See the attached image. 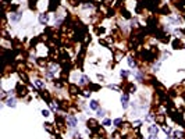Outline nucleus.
<instances>
[{
  "label": "nucleus",
  "instance_id": "f257e3e1",
  "mask_svg": "<svg viewBox=\"0 0 185 139\" xmlns=\"http://www.w3.org/2000/svg\"><path fill=\"white\" fill-rule=\"evenodd\" d=\"M15 90H17V95H18V97H21V99H24V97L29 93L28 88H27L25 85H22L21 82H18V84H17V86H15Z\"/></svg>",
  "mask_w": 185,
  "mask_h": 139
},
{
  "label": "nucleus",
  "instance_id": "f03ea898",
  "mask_svg": "<svg viewBox=\"0 0 185 139\" xmlns=\"http://www.w3.org/2000/svg\"><path fill=\"white\" fill-rule=\"evenodd\" d=\"M121 89H124V92H125V93H135V90H136V86L134 85L132 82L124 81V82L121 84Z\"/></svg>",
  "mask_w": 185,
  "mask_h": 139
},
{
  "label": "nucleus",
  "instance_id": "7ed1b4c3",
  "mask_svg": "<svg viewBox=\"0 0 185 139\" xmlns=\"http://www.w3.org/2000/svg\"><path fill=\"white\" fill-rule=\"evenodd\" d=\"M65 122H67V125L70 127L71 129L77 128V125H78V118L74 116V114H68V116H65Z\"/></svg>",
  "mask_w": 185,
  "mask_h": 139
},
{
  "label": "nucleus",
  "instance_id": "20e7f679",
  "mask_svg": "<svg viewBox=\"0 0 185 139\" xmlns=\"http://www.w3.org/2000/svg\"><path fill=\"white\" fill-rule=\"evenodd\" d=\"M87 127L88 129L92 132V131H95V129H98L99 128V122H98V120H95V118H89L87 121Z\"/></svg>",
  "mask_w": 185,
  "mask_h": 139
},
{
  "label": "nucleus",
  "instance_id": "39448f33",
  "mask_svg": "<svg viewBox=\"0 0 185 139\" xmlns=\"http://www.w3.org/2000/svg\"><path fill=\"white\" fill-rule=\"evenodd\" d=\"M166 118H167V114L159 113V114L154 116V121H156V124H159V125H164V124H166Z\"/></svg>",
  "mask_w": 185,
  "mask_h": 139
},
{
  "label": "nucleus",
  "instance_id": "423d86ee",
  "mask_svg": "<svg viewBox=\"0 0 185 139\" xmlns=\"http://www.w3.org/2000/svg\"><path fill=\"white\" fill-rule=\"evenodd\" d=\"M171 46H173V49H174V50H180V49H184V47H185L184 42H182L180 38H175L174 41H173V43H171Z\"/></svg>",
  "mask_w": 185,
  "mask_h": 139
},
{
  "label": "nucleus",
  "instance_id": "0eeeda50",
  "mask_svg": "<svg viewBox=\"0 0 185 139\" xmlns=\"http://www.w3.org/2000/svg\"><path fill=\"white\" fill-rule=\"evenodd\" d=\"M68 92H70L71 96H75V95H79V93H81L79 86L75 85V84H70V85H68Z\"/></svg>",
  "mask_w": 185,
  "mask_h": 139
},
{
  "label": "nucleus",
  "instance_id": "6e6552de",
  "mask_svg": "<svg viewBox=\"0 0 185 139\" xmlns=\"http://www.w3.org/2000/svg\"><path fill=\"white\" fill-rule=\"evenodd\" d=\"M39 95H41V97L43 99L46 103H52V96H50V93H49L47 90H41Z\"/></svg>",
  "mask_w": 185,
  "mask_h": 139
},
{
  "label": "nucleus",
  "instance_id": "1a4fd4ad",
  "mask_svg": "<svg viewBox=\"0 0 185 139\" xmlns=\"http://www.w3.org/2000/svg\"><path fill=\"white\" fill-rule=\"evenodd\" d=\"M21 17H22V11H17V13H11L10 20H11L13 22H18L20 20H21Z\"/></svg>",
  "mask_w": 185,
  "mask_h": 139
},
{
  "label": "nucleus",
  "instance_id": "9d476101",
  "mask_svg": "<svg viewBox=\"0 0 185 139\" xmlns=\"http://www.w3.org/2000/svg\"><path fill=\"white\" fill-rule=\"evenodd\" d=\"M159 14H162V15H170L171 10H170V7L167 4H164V6H162V9L159 10Z\"/></svg>",
  "mask_w": 185,
  "mask_h": 139
},
{
  "label": "nucleus",
  "instance_id": "9b49d317",
  "mask_svg": "<svg viewBox=\"0 0 185 139\" xmlns=\"http://www.w3.org/2000/svg\"><path fill=\"white\" fill-rule=\"evenodd\" d=\"M49 21V15H47V13H42V14H39V22L42 24V25H46Z\"/></svg>",
  "mask_w": 185,
  "mask_h": 139
},
{
  "label": "nucleus",
  "instance_id": "f8f14e48",
  "mask_svg": "<svg viewBox=\"0 0 185 139\" xmlns=\"http://www.w3.org/2000/svg\"><path fill=\"white\" fill-rule=\"evenodd\" d=\"M128 100H130V96H128V93H124V95H121V104L124 108H127L128 107Z\"/></svg>",
  "mask_w": 185,
  "mask_h": 139
},
{
  "label": "nucleus",
  "instance_id": "ddd939ff",
  "mask_svg": "<svg viewBox=\"0 0 185 139\" xmlns=\"http://www.w3.org/2000/svg\"><path fill=\"white\" fill-rule=\"evenodd\" d=\"M59 1L60 0H50V4H49V11H56L59 7Z\"/></svg>",
  "mask_w": 185,
  "mask_h": 139
},
{
  "label": "nucleus",
  "instance_id": "4468645a",
  "mask_svg": "<svg viewBox=\"0 0 185 139\" xmlns=\"http://www.w3.org/2000/svg\"><path fill=\"white\" fill-rule=\"evenodd\" d=\"M6 104L9 107H15L17 106V100H15V97H9V99H6Z\"/></svg>",
  "mask_w": 185,
  "mask_h": 139
},
{
  "label": "nucleus",
  "instance_id": "2eb2a0df",
  "mask_svg": "<svg viewBox=\"0 0 185 139\" xmlns=\"http://www.w3.org/2000/svg\"><path fill=\"white\" fill-rule=\"evenodd\" d=\"M43 127H45V129H46L47 132H50V134H55V132H56L55 128H53V125H52L50 122H45Z\"/></svg>",
  "mask_w": 185,
  "mask_h": 139
},
{
  "label": "nucleus",
  "instance_id": "dca6fc26",
  "mask_svg": "<svg viewBox=\"0 0 185 139\" xmlns=\"http://www.w3.org/2000/svg\"><path fill=\"white\" fill-rule=\"evenodd\" d=\"M89 108H92V110H99V103H98V100H91L89 102Z\"/></svg>",
  "mask_w": 185,
  "mask_h": 139
},
{
  "label": "nucleus",
  "instance_id": "f3484780",
  "mask_svg": "<svg viewBox=\"0 0 185 139\" xmlns=\"http://www.w3.org/2000/svg\"><path fill=\"white\" fill-rule=\"evenodd\" d=\"M148 131H149V134H150V135H157L159 128H157V125H150V127L148 128Z\"/></svg>",
  "mask_w": 185,
  "mask_h": 139
},
{
  "label": "nucleus",
  "instance_id": "a211bd4d",
  "mask_svg": "<svg viewBox=\"0 0 185 139\" xmlns=\"http://www.w3.org/2000/svg\"><path fill=\"white\" fill-rule=\"evenodd\" d=\"M121 15L124 18H127V20H131V13L127 9H121Z\"/></svg>",
  "mask_w": 185,
  "mask_h": 139
},
{
  "label": "nucleus",
  "instance_id": "6ab92c4d",
  "mask_svg": "<svg viewBox=\"0 0 185 139\" xmlns=\"http://www.w3.org/2000/svg\"><path fill=\"white\" fill-rule=\"evenodd\" d=\"M173 136L175 139H182L184 138V131H174L173 132Z\"/></svg>",
  "mask_w": 185,
  "mask_h": 139
},
{
  "label": "nucleus",
  "instance_id": "aec40b11",
  "mask_svg": "<svg viewBox=\"0 0 185 139\" xmlns=\"http://www.w3.org/2000/svg\"><path fill=\"white\" fill-rule=\"evenodd\" d=\"M36 63L41 65V67H46V64H47L46 59H43V57H38V59H36Z\"/></svg>",
  "mask_w": 185,
  "mask_h": 139
},
{
  "label": "nucleus",
  "instance_id": "412c9836",
  "mask_svg": "<svg viewBox=\"0 0 185 139\" xmlns=\"http://www.w3.org/2000/svg\"><path fill=\"white\" fill-rule=\"evenodd\" d=\"M113 124H114L117 128H120V127H122L121 124H124V120H122V118H116V120L113 121Z\"/></svg>",
  "mask_w": 185,
  "mask_h": 139
},
{
  "label": "nucleus",
  "instance_id": "4be33fe9",
  "mask_svg": "<svg viewBox=\"0 0 185 139\" xmlns=\"http://www.w3.org/2000/svg\"><path fill=\"white\" fill-rule=\"evenodd\" d=\"M95 32H96V35H103V33L106 32V29L103 28V27H95Z\"/></svg>",
  "mask_w": 185,
  "mask_h": 139
},
{
  "label": "nucleus",
  "instance_id": "5701e85b",
  "mask_svg": "<svg viewBox=\"0 0 185 139\" xmlns=\"http://www.w3.org/2000/svg\"><path fill=\"white\" fill-rule=\"evenodd\" d=\"M100 85H96V84H89V90H92V92H96V90H100Z\"/></svg>",
  "mask_w": 185,
  "mask_h": 139
},
{
  "label": "nucleus",
  "instance_id": "b1692460",
  "mask_svg": "<svg viewBox=\"0 0 185 139\" xmlns=\"http://www.w3.org/2000/svg\"><path fill=\"white\" fill-rule=\"evenodd\" d=\"M89 81H91V79L88 78L87 75H82V76H81V79H79V85H85V84H88Z\"/></svg>",
  "mask_w": 185,
  "mask_h": 139
},
{
  "label": "nucleus",
  "instance_id": "393cba45",
  "mask_svg": "<svg viewBox=\"0 0 185 139\" xmlns=\"http://www.w3.org/2000/svg\"><path fill=\"white\" fill-rule=\"evenodd\" d=\"M35 85H36V88H39V89L45 88V84H43L42 79H35Z\"/></svg>",
  "mask_w": 185,
  "mask_h": 139
},
{
  "label": "nucleus",
  "instance_id": "a878e982",
  "mask_svg": "<svg viewBox=\"0 0 185 139\" xmlns=\"http://www.w3.org/2000/svg\"><path fill=\"white\" fill-rule=\"evenodd\" d=\"M36 1H38V0H28L29 9H31V10H36Z\"/></svg>",
  "mask_w": 185,
  "mask_h": 139
},
{
  "label": "nucleus",
  "instance_id": "bb28decb",
  "mask_svg": "<svg viewBox=\"0 0 185 139\" xmlns=\"http://www.w3.org/2000/svg\"><path fill=\"white\" fill-rule=\"evenodd\" d=\"M128 65H130L131 68H135L136 67V61L132 60V57H128Z\"/></svg>",
  "mask_w": 185,
  "mask_h": 139
},
{
  "label": "nucleus",
  "instance_id": "cd10ccee",
  "mask_svg": "<svg viewBox=\"0 0 185 139\" xmlns=\"http://www.w3.org/2000/svg\"><path fill=\"white\" fill-rule=\"evenodd\" d=\"M96 116L100 118H104V116H106V113H104V110H102V108H99V110H96Z\"/></svg>",
  "mask_w": 185,
  "mask_h": 139
},
{
  "label": "nucleus",
  "instance_id": "c85d7f7f",
  "mask_svg": "<svg viewBox=\"0 0 185 139\" xmlns=\"http://www.w3.org/2000/svg\"><path fill=\"white\" fill-rule=\"evenodd\" d=\"M114 15H116V10H114V9H109V10H107V14H106V17H114Z\"/></svg>",
  "mask_w": 185,
  "mask_h": 139
},
{
  "label": "nucleus",
  "instance_id": "c756f323",
  "mask_svg": "<svg viewBox=\"0 0 185 139\" xmlns=\"http://www.w3.org/2000/svg\"><path fill=\"white\" fill-rule=\"evenodd\" d=\"M163 131L166 132V135H167V136H170V135L173 134V129L170 128V127H163Z\"/></svg>",
  "mask_w": 185,
  "mask_h": 139
},
{
  "label": "nucleus",
  "instance_id": "7c9ffc66",
  "mask_svg": "<svg viewBox=\"0 0 185 139\" xmlns=\"http://www.w3.org/2000/svg\"><path fill=\"white\" fill-rule=\"evenodd\" d=\"M70 1V4L71 6H78V4H81L82 3V0H68Z\"/></svg>",
  "mask_w": 185,
  "mask_h": 139
},
{
  "label": "nucleus",
  "instance_id": "2f4dec72",
  "mask_svg": "<svg viewBox=\"0 0 185 139\" xmlns=\"http://www.w3.org/2000/svg\"><path fill=\"white\" fill-rule=\"evenodd\" d=\"M9 9H10L11 13H17V10H18V4H13V6H10Z\"/></svg>",
  "mask_w": 185,
  "mask_h": 139
},
{
  "label": "nucleus",
  "instance_id": "473e14b6",
  "mask_svg": "<svg viewBox=\"0 0 185 139\" xmlns=\"http://www.w3.org/2000/svg\"><path fill=\"white\" fill-rule=\"evenodd\" d=\"M91 93H92V90H82V93H81V95H82L84 97H89V96H91Z\"/></svg>",
  "mask_w": 185,
  "mask_h": 139
},
{
  "label": "nucleus",
  "instance_id": "72a5a7b5",
  "mask_svg": "<svg viewBox=\"0 0 185 139\" xmlns=\"http://www.w3.org/2000/svg\"><path fill=\"white\" fill-rule=\"evenodd\" d=\"M120 75L122 76V78H127V76L130 75V72H128V71H125V70H121V71H120Z\"/></svg>",
  "mask_w": 185,
  "mask_h": 139
},
{
  "label": "nucleus",
  "instance_id": "f704fd0d",
  "mask_svg": "<svg viewBox=\"0 0 185 139\" xmlns=\"http://www.w3.org/2000/svg\"><path fill=\"white\" fill-rule=\"evenodd\" d=\"M160 65H162V63H160V61H157L156 64L153 65V71H159V68H160Z\"/></svg>",
  "mask_w": 185,
  "mask_h": 139
},
{
  "label": "nucleus",
  "instance_id": "c9c22d12",
  "mask_svg": "<svg viewBox=\"0 0 185 139\" xmlns=\"http://www.w3.org/2000/svg\"><path fill=\"white\" fill-rule=\"evenodd\" d=\"M110 124H111V120H110V118H106V120L103 121V125H104V127H109Z\"/></svg>",
  "mask_w": 185,
  "mask_h": 139
},
{
  "label": "nucleus",
  "instance_id": "e433bc0d",
  "mask_svg": "<svg viewBox=\"0 0 185 139\" xmlns=\"http://www.w3.org/2000/svg\"><path fill=\"white\" fill-rule=\"evenodd\" d=\"M42 116H43V117H49V116H50V111H49V110H42Z\"/></svg>",
  "mask_w": 185,
  "mask_h": 139
},
{
  "label": "nucleus",
  "instance_id": "4c0bfd02",
  "mask_svg": "<svg viewBox=\"0 0 185 139\" xmlns=\"http://www.w3.org/2000/svg\"><path fill=\"white\" fill-rule=\"evenodd\" d=\"M107 88H109V89H113V90H118V88L116 85H107Z\"/></svg>",
  "mask_w": 185,
  "mask_h": 139
},
{
  "label": "nucleus",
  "instance_id": "58836bf2",
  "mask_svg": "<svg viewBox=\"0 0 185 139\" xmlns=\"http://www.w3.org/2000/svg\"><path fill=\"white\" fill-rule=\"evenodd\" d=\"M10 1H11V0H3V4H9Z\"/></svg>",
  "mask_w": 185,
  "mask_h": 139
},
{
  "label": "nucleus",
  "instance_id": "ea45409f",
  "mask_svg": "<svg viewBox=\"0 0 185 139\" xmlns=\"http://www.w3.org/2000/svg\"><path fill=\"white\" fill-rule=\"evenodd\" d=\"M98 78H99V79H104V76H103V75H100V74H98Z\"/></svg>",
  "mask_w": 185,
  "mask_h": 139
},
{
  "label": "nucleus",
  "instance_id": "a19ab883",
  "mask_svg": "<svg viewBox=\"0 0 185 139\" xmlns=\"http://www.w3.org/2000/svg\"><path fill=\"white\" fill-rule=\"evenodd\" d=\"M89 1H91V3H92V1H93V0H82V3H89Z\"/></svg>",
  "mask_w": 185,
  "mask_h": 139
},
{
  "label": "nucleus",
  "instance_id": "79ce46f5",
  "mask_svg": "<svg viewBox=\"0 0 185 139\" xmlns=\"http://www.w3.org/2000/svg\"><path fill=\"white\" fill-rule=\"evenodd\" d=\"M167 139H175L174 136H171V135H170V136H167Z\"/></svg>",
  "mask_w": 185,
  "mask_h": 139
},
{
  "label": "nucleus",
  "instance_id": "37998d69",
  "mask_svg": "<svg viewBox=\"0 0 185 139\" xmlns=\"http://www.w3.org/2000/svg\"><path fill=\"white\" fill-rule=\"evenodd\" d=\"M182 97H184V100H185V92H182Z\"/></svg>",
  "mask_w": 185,
  "mask_h": 139
},
{
  "label": "nucleus",
  "instance_id": "c03bdc74",
  "mask_svg": "<svg viewBox=\"0 0 185 139\" xmlns=\"http://www.w3.org/2000/svg\"><path fill=\"white\" fill-rule=\"evenodd\" d=\"M182 32H184V33H185V28H184V29H182Z\"/></svg>",
  "mask_w": 185,
  "mask_h": 139
}]
</instances>
